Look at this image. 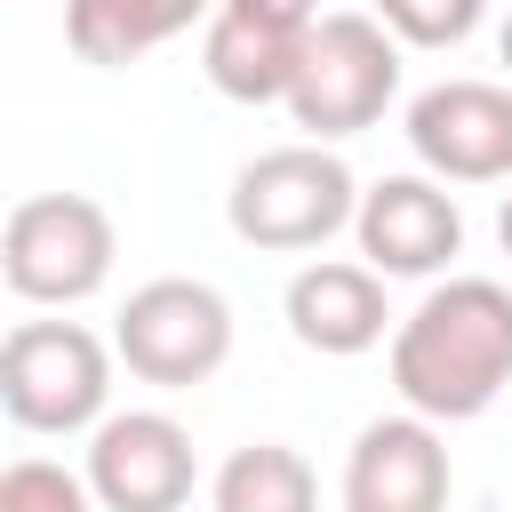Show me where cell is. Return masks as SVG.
Instances as JSON below:
<instances>
[{
  "instance_id": "6da1fadb",
  "label": "cell",
  "mask_w": 512,
  "mask_h": 512,
  "mask_svg": "<svg viewBox=\"0 0 512 512\" xmlns=\"http://www.w3.org/2000/svg\"><path fill=\"white\" fill-rule=\"evenodd\" d=\"M512 384V288L456 272L392 328V392L424 424H472Z\"/></svg>"
},
{
  "instance_id": "7a4b0ae2",
  "label": "cell",
  "mask_w": 512,
  "mask_h": 512,
  "mask_svg": "<svg viewBox=\"0 0 512 512\" xmlns=\"http://www.w3.org/2000/svg\"><path fill=\"white\" fill-rule=\"evenodd\" d=\"M352 216H360V184L328 144L256 152L224 192V224L264 256H304V248L336 240Z\"/></svg>"
},
{
  "instance_id": "3957f363",
  "label": "cell",
  "mask_w": 512,
  "mask_h": 512,
  "mask_svg": "<svg viewBox=\"0 0 512 512\" xmlns=\"http://www.w3.org/2000/svg\"><path fill=\"white\" fill-rule=\"evenodd\" d=\"M112 344L80 320H16L0 344V408L24 432H96L112 400Z\"/></svg>"
},
{
  "instance_id": "277c9868",
  "label": "cell",
  "mask_w": 512,
  "mask_h": 512,
  "mask_svg": "<svg viewBox=\"0 0 512 512\" xmlns=\"http://www.w3.org/2000/svg\"><path fill=\"white\" fill-rule=\"evenodd\" d=\"M392 96H400V40L352 8L320 16L304 40V64H296V88H288V120L312 144H336V136L376 128Z\"/></svg>"
},
{
  "instance_id": "5b68a950",
  "label": "cell",
  "mask_w": 512,
  "mask_h": 512,
  "mask_svg": "<svg viewBox=\"0 0 512 512\" xmlns=\"http://www.w3.org/2000/svg\"><path fill=\"white\" fill-rule=\"evenodd\" d=\"M112 216L88 192H32L0 224V280L24 304H88L112 280Z\"/></svg>"
},
{
  "instance_id": "8992f818",
  "label": "cell",
  "mask_w": 512,
  "mask_h": 512,
  "mask_svg": "<svg viewBox=\"0 0 512 512\" xmlns=\"http://www.w3.org/2000/svg\"><path fill=\"white\" fill-rule=\"evenodd\" d=\"M112 352H120V368L136 384L192 392L232 360V304L208 280H176V272L144 280L112 320Z\"/></svg>"
},
{
  "instance_id": "52a82bcc",
  "label": "cell",
  "mask_w": 512,
  "mask_h": 512,
  "mask_svg": "<svg viewBox=\"0 0 512 512\" xmlns=\"http://www.w3.org/2000/svg\"><path fill=\"white\" fill-rule=\"evenodd\" d=\"M312 24H320V0H216L200 40L208 88L232 104H288Z\"/></svg>"
},
{
  "instance_id": "ba28073f",
  "label": "cell",
  "mask_w": 512,
  "mask_h": 512,
  "mask_svg": "<svg viewBox=\"0 0 512 512\" xmlns=\"http://www.w3.org/2000/svg\"><path fill=\"white\" fill-rule=\"evenodd\" d=\"M192 432L160 408H128L104 416L88 432V496L104 512H184L192 504Z\"/></svg>"
},
{
  "instance_id": "9c48e42d",
  "label": "cell",
  "mask_w": 512,
  "mask_h": 512,
  "mask_svg": "<svg viewBox=\"0 0 512 512\" xmlns=\"http://www.w3.org/2000/svg\"><path fill=\"white\" fill-rule=\"evenodd\" d=\"M408 152L440 184H504L512 176V88L432 80L424 96H408Z\"/></svg>"
},
{
  "instance_id": "30bf717a",
  "label": "cell",
  "mask_w": 512,
  "mask_h": 512,
  "mask_svg": "<svg viewBox=\"0 0 512 512\" xmlns=\"http://www.w3.org/2000/svg\"><path fill=\"white\" fill-rule=\"evenodd\" d=\"M352 240L368 256V272L384 280H432L464 256V208L440 176H376L360 192Z\"/></svg>"
},
{
  "instance_id": "8fae6325",
  "label": "cell",
  "mask_w": 512,
  "mask_h": 512,
  "mask_svg": "<svg viewBox=\"0 0 512 512\" xmlns=\"http://www.w3.org/2000/svg\"><path fill=\"white\" fill-rule=\"evenodd\" d=\"M448 448L424 416H376L360 424L344 456V512H448Z\"/></svg>"
},
{
  "instance_id": "7c38bea8",
  "label": "cell",
  "mask_w": 512,
  "mask_h": 512,
  "mask_svg": "<svg viewBox=\"0 0 512 512\" xmlns=\"http://www.w3.org/2000/svg\"><path fill=\"white\" fill-rule=\"evenodd\" d=\"M280 312H288V336H296L304 352H320V360H360V352H376V344H384V320H392V312H384V272L336 264V256L304 264V272L288 280Z\"/></svg>"
},
{
  "instance_id": "4fadbf2b",
  "label": "cell",
  "mask_w": 512,
  "mask_h": 512,
  "mask_svg": "<svg viewBox=\"0 0 512 512\" xmlns=\"http://www.w3.org/2000/svg\"><path fill=\"white\" fill-rule=\"evenodd\" d=\"M200 16H216V0H64V40H72L80 64L120 72Z\"/></svg>"
},
{
  "instance_id": "5bb4252c",
  "label": "cell",
  "mask_w": 512,
  "mask_h": 512,
  "mask_svg": "<svg viewBox=\"0 0 512 512\" xmlns=\"http://www.w3.org/2000/svg\"><path fill=\"white\" fill-rule=\"evenodd\" d=\"M216 512H320V480L288 440H248L216 464Z\"/></svg>"
},
{
  "instance_id": "9a60e30c",
  "label": "cell",
  "mask_w": 512,
  "mask_h": 512,
  "mask_svg": "<svg viewBox=\"0 0 512 512\" xmlns=\"http://www.w3.org/2000/svg\"><path fill=\"white\" fill-rule=\"evenodd\" d=\"M488 16V0H376V24L408 48H456L472 40Z\"/></svg>"
},
{
  "instance_id": "2e32d148",
  "label": "cell",
  "mask_w": 512,
  "mask_h": 512,
  "mask_svg": "<svg viewBox=\"0 0 512 512\" xmlns=\"http://www.w3.org/2000/svg\"><path fill=\"white\" fill-rule=\"evenodd\" d=\"M0 512H96V496H88V480H72L48 456H16L0 472Z\"/></svg>"
},
{
  "instance_id": "e0dca14e",
  "label": "cell",
  "mask_w": 512,
  "mask_h": 512,
  "mask_svg": "<svg viewBox=\"0 0 512 512\" xmlns=\"http://www.w3.org/2000/svg\"><path fill=\"white\" fill-rule=\"evenodd\" d=\"M496 240H504V256H512V192H504V208H496Z\"/></svg>"
},
{
  "instance_id": "ac0fdd59",
  "label": "cell",
  "mask_w": 512,
  "mask_h": 512,
  "mask_svg": "<svg viewBox=\"0 0 512 512\" xmlns=\"http://www.w3.org/2000/svg\"><path fill=\"white\" fill-rule=\"evenodd\" d=\"M496 56H504V64H512V16H504V32H496Z\"/></svg>"
}]
</instances>
